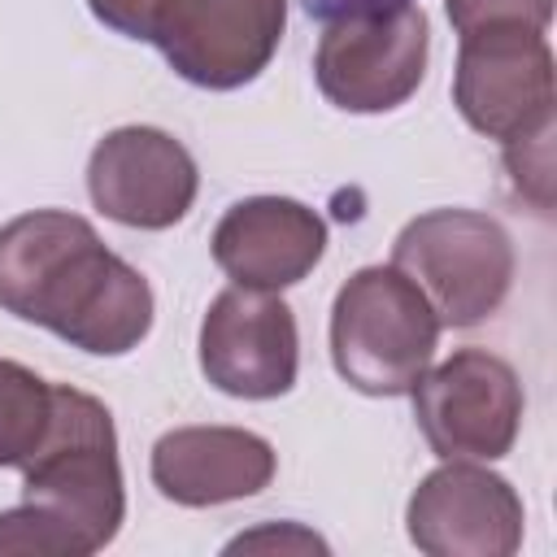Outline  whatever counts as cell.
I'll use <instances>...</instances> for the list:
<instances>
[{
	"instance_id": "cell-13",
	"label": "cell",
	"mask_w": 557,
	"mask_h": 557,
	"mask_svg": "<svg viewBox=\"0 0 557 557\" xmlns=\"http://www.w3.org/2000/svg\"><path fill=\"white\" fill-rule=\"evenodd\" d=\"M274 470V444L244 426H174L148 457L152 487L187 509L257 496L270 487Z\"/></svg>"
},
{
	"instance_id": "cell-11",
	"label": "cell",
	"mask_w": 557,
	"mask_h": 557,
	"mask_svg": "<svg viewBox=\"0 0 557 557\" xmlns=\"http://www.w3.org/2000/svg\"><path fill=\"white\" fill-rule=\"evenodd\" d=\"M522 527L513 483L474 461L435 466L405 505V531L431 557H513Z\"/></svg>"
},
{
	"instance_id": "cell-4",
	"label": "cell",
	"mask_w": 557,
	"mask_h": 557,
	"mask_svg": "<svg viewBox=\"0 0 557 557\" xmlns=\"http://www.w3.org/2000/svg\"><path fill=\"white\" fill-rule=\"evenodd\" d=\"M392 265L431 300L440 326L487 322L513 287V239L479 209H431L400 226Z\"/></svg>"
},
{
	"instance_id": "cell-3",
	"label": "cell",
	"mask_w": 557,
	"mask_h": 557,
	"mask_svg": "<svg viewBox=\"0 0 557 557\" xmlns=\"http://www.w3.org/2000/svg\"><path fill=\"white\" fill-rule=\"evenodd\" d=\"M431 300L396 265H361L331 305V361L361 396H405L440 344Z\"/></svg>"
},
{
	"instance_id": "cell-1",
	"label": "cell",
	"mask_w": 557,
	"mask_h": 557,
	"mask_svg": "<svg viewBox=\"0 0 557 557\" xmlns=\"http://www.w3.org/2000/svg\"><path fill=\"white\" fill-rule=\"evenodd\" d=\"M0 309L91 357H122L152 331V287L70 209L0 226Z\"/></svg>"
},
{
	"instance_id": "cell-18",
	"label": "cell",
	"mask_w": 557,
	"mask_h": 557,
	"mask_svg": "<svg viewBox=\"0 0 557 557\" xmlns=\"http://www.w3.org/2000/svg\"><path fill=\"white\" fill-rule=\"evenodd\" d=\"M270 548H278V553H326V540L305 531L300 522H278V527L265 522V527L244 531L226 544V553H270Z\"/></svg>"
},
{
	"instance_id": "cell-15",
	"label": "cell",
	"mask_w": 557,
	"mask_h": 557,
	"mask_svg": "<svg viewBox=\"0 0 557 557\" xmlns=\"http://www.w3.org/2000/svg\"><path fill=\"white\" fill-rule=\"evenodd\" d=\"M444 13L457 35L470 30H496V26H527L548 30L553 0H444Z\"/></svg>"
},
{
	"instance_id": "cell-19",
	"label": "cell",
	"mask_w": 557,
	"mask_h": 557,
	"mask_svg": "<svg viewBox=\"0 0 557 557\" xmlns=\"http://www.w3.org/2000/svg\"><path fill=\"white\" fill-rule=\"evenodd\" d=\"M87 9H91V17L104 22L109 30L126 35V39H148L161 0H87Z\"/></svg>"
},
{
	"instance_id": "cell-2",
	"label": "cell",
	"mask_w": 557,
	"mask_h": 557,
	"mask_svg": "<svg viewBox=\"0 0 557 557\" xmlns=\"http://www.w3.org/2000/svg\"><path fill=\"white\" fill-rule=\"evenodd\" d=\"M22 500L44 509L78 544V557L100 553L117 535L126 518V487L117 426L104 400L70 383H52L48 431L22 461Z\"/></svg>"
},
{
	"instance_id": "cell-17",
	"label": "cell",
	"mask_w": 557,
	"mask_h": 557,
	"mask_svg": "<svg viewBox=\"0 0 557 557\" xmlns=\"http://www.w3.org/2000/svg\"><path fill=\"white\" fill-rule=\"evenodd\" d=\"M505 170H509L518 196H527L540 213H548V205H553V131L505 144Z\"/></svg>"
},
{
	"instance_id": "cell-5",
	"label": "cell",
	"mask_w": 557,
	"mask_h": 557,
	"mask_svg": "<svg viewBox=\"0 0 557 557\" xmlns=\"http://www.w3.org/2000/svg\"><path fill=\"white\" fill-rule=\"evenodd\" d=\"M457 70H453V104L470 131L518 144L540 131H553V48L544 30L496 26L457 35Z\"/></svg>"
},
{
	"instance_id": "cell-6",
	"label": "cell",
	"mask_w": 557,
	"mask_h": 557,
	"mask_svg": "<svg viewBox=\"0 0 557 557\" xmlns=\"http://www.w3.org/2000/svg\"><path fill=\"white\" fill-rule=\"evenodd\" d=\"M426 52L431 26L418 4L352 13L326 22L313 52V78L344 113H387L422 87Z\"/></svg>"
},
{
	"instance_id": "cell-10",
	"label": "cell",
	"mask_w": 557,
	"mask_h": 557,
	"mask_svg": "<svg viewBox=\"0 0 557 557\" xmlns=\"http://www.w3.org/2000/svg\"><path fill=\"white\" fill-rule=\"evenodd\" d=\"M200 191V170L183 139L161 126H117L87 157L91 205L135 231L178 226Z\"/></svg>"
},
{
	"instance_id": "cell-20",
	"label": "cell",
	"mask_w": 557,
	"mask_h": 557,
	"mask_svg": "<svg viewBox=\"0 0 557 557\" xmlns=\"http://www.w3.org/2000/svg\"><path fill=\"white\" fill-rule=\"evenodd\" d=\"M396 4H413V0H300V9L318 22H335V17H352V13H379V9H396Z\"/></svg>"
},
{
	"instance_id": "cell-12",
	"label": "cell",
	"mask_w": 557,
	"mask_h": 557,
	"mask_svg": "<svg viewBox=\"0 0 557 557\" xmlns=\"http://www.w3.org/2000/svg\"><path fill=\"white\" fill-rule=\"evenodd\" d=\"M209 248L231 283L283 292L322 261L326 222L292 196H248L218 218Z\"/></svg>"
},
{
	"instance_id": "cell-7",
	"label": "cell",
	"mask_w": 557,
	"mask_h": 557,
	"mask_svg": "<svg viewBox=\"0 0 557 557\" xmlns=\"http://www.w3.org/2000/svg\"><path fill=\"white\" fill-rule=\"evenodd\" d=\"M422 440L444 461H500L522 431V383L487 348H457L409 387Z\"/></svg>"
},
{
	"instance_id": "cell-8",
	"label": "cell",
	"mask_w": 557,
	"mask_h": 557,
	"mask_svg": "<svg viewBox=\"0 0 557 557\" xmlns=\"http://www.w3.org/2000/svg\"><path fill=\"white\" fill-rule=\"evenodd\" d=\"M287 0H161L148 44L205 91L252 83L278 52Z\"/></svg>"
},
{
	"instance_id": "cell-9",
	"label": "cell",
	"mask_w": 557,
	"mask_h": 557,
	"mask_svg": "<svg viewBox=\"0 0 557 557\" xmlns=\"http://www.w3.org/2000/svg\"><path fill=\"white\" fill-rule=\"evenodd\" d=\"M200 370L218 392L239 400L287 396L300 370L292 305L278 292L239 283L218 292L200 322Z\"/></svg>"
},
{
	"instance_id": "cell-14",
	"label": "cell",
	"mask_w": 557,
	"mask_h": 557,
	"mask_svg": "<svg viewBox=\"0 0 557 557\" xmlns=\"http://www.w3.org/2000/svg\"><path fill=\"white\" fill-rule=\"evenodd\" d=\"M52 413V383L39 379L30 366L0 357V470L17 466L35 453L48 431Z\"/></svg>"
},
{
	"instance_id": "cell-16",
	"label": "cell",
	"mask_w": 557,
	"mask_h": 557,
	"mask_svg": "<svg viewBox=\"0 0 557 557\" xmlns=\"http://www.w3.org/2000/svg\"><path fill=\"white\" fill-rule=\"evenodd\" d=\"M9 553H35V557H78V544L35 505L0 509V557Z\"/></svg>"
}]
</instances>
